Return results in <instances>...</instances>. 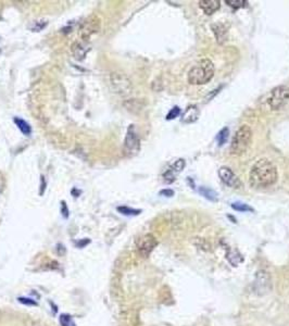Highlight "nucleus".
Instances as JSON below:
<instances>
[{"label": "nucleus", "instance_id": "obj_1", "mask_svg": "<svg viewBox=\"0 0 289 326\" xmlns=\"http://www.w3.org/2000/svg\"><path fill=\"white\" fill-rule=\"evenodd\" d=\"M278 178L275 164L267 159H260L256 161L249 173L250 185L255 188H265L274 185Z\"/></svg>", "mask_w": 289, "mask_h": 326}, {"label": "nucleus", "instance_id": "obj_2", "mask_svg": "<svg viewBox=\"0 0 289 326\" xmlns=\"http://www.w3.org/2000/svg\"><path fill=\"white\" fill-rule=\"evenodd\" d=\"M214 75V64L210 59H201L188 72V82L191 85H203L209 83Z\"/></svg>", "mask_w": 289, "mask_h": 326}, {"label": "nucleus", "instance_id": "obj_3", "mask_svg": "<svg viewBox=\"0 0 289 326\" xmlns=\"http://www.w3.org/2000/svg\"><path fill=\"white\" fill-rule=\"evenodd\" d=\"M251 141H253V131L249 125H242L235 133L233 137L231 152L234 156H242L243 153L247 151Z\"/></svg>", "mask_w": 289, "mask_h": 326}, {"label": "nucleus", "instance_id": "obj_4", "mask_svg": "<svg viewBox=\"0 0 289 326\" xmlns=\"http://www.w3.org/2000/svg\"><path fill=\"white\" fill-rule=\"evenodd\" d=\"M110 86L113 93L120 96L131 95L133 84L126 74L122 72H113L110 75Z\"/></svg>", "mask_w": 289, "mask_h": 326}, {"label": "nucleus", "instance_id": "obj_5", "mask_svg": "<svg viewBox=\"0 0 289 326\" xmlns=\"http://www.w3.org/2000/svg\"><path fill=\"white\" fill-rule=\"evenodd\" d=\"M101 29V20L98 15L92 14L88 18L84 20L78 29V35L81 37L82 41L88 42L94 35L98 33Z\"/></svg>", "mask_w": 289, "mask_h": 326}, {"label": "nucleus", "instance_id": "obj_6", "mask_svg": "<svg viewBox=\"0 0 289 326\" xmlns=\"http://www.w3.org/2000/svg\"><path fill=\"white\" fill-rule=\"evenodd\" d=\"M141 150V138H139L135 125H130L127 128V133L123 145V151L128 158L135 157Z\"/></svg>", "mask_w": 289, "mask_h": 326}, {"label": "nucleus", "instance_id": "obj_7", "mask_svg": "<svg viewBox=\"0 0 289 326\" xmlns=\"http://www.w3.org/2000/svg\"><path fill=\"white\" fill-rule=\"evenodd\" d=\"M289 104V87L278 86L271 92L269 98V105L272 110H281Z\"/></svg>", "mask_w": 289, "mask_h": 326}, {"label": "nucleus", "instance_id": "obj_8", "mask_svg": "<svg viewBox=\"0 0 289 326\" xmlns=\"http://www.w3.org/2000/svg\"><path fill=\"white\" fill-rule=\"evenodd\" d=\"M158 242L151 234H146L137 240V250L143 258H147L156 248Z\"/></svg>", "mask_w": 289, "mask_h": 326}, {"label": "nucleus", "instance_id": "obj_9", "mask_svg": "<svg viewBox=\"0 0 289 326\" xmlns=\"http://www.w3.org/2000/svg\"><path fill=\"white\" fill-rule=\"evenodd\" d=\"M218 176H220L223 183L228 187H232V188L242 187V181L238 179V176L228 167H221L220 170H218Z\"/></svg>", "mask_w": 289, "mask_h": 326}, {"label": "nucleus", "instance_id": "obj_10", "mask_svg": "<svg viewBox=\"0 0 289 326\" xmlns=\"http://www.w3.org/2000/svg\"><path fill=\"white\" fill-rule=\"evenodd\" d=\"M186 167V162L184 159H179L171 165V167L165 171V173L163 174V179L164 181L168 184L173 183V181L176 180V176H178L181 171H183Z\"/></svg>", "mask_w": 289, "mask_h": 326}, {"label": "nucleus", "instance_id": "obj_11", "mask_svg": "<svg viewBox=\"0 0 289 326\" xmlns=\"http://www.w3.org/2000/svg\"><path fill=\"white\" fill-rule=\"evenodd\" d=\"M255 288L260 295H262V293H266L271 290V280L266 272L259 271L258 273H256Z\"/></svg>", "mask_w": 289, "mask_h": 326}, {"label": "nucleus", "instance_id": "obj_12", "mask_svg": "<svg viewBox=\"0 0 289 326\" xmlns=\"http://www.w3.org/2000/svg\"><path fill=\"white\" fill-rule=\"evenodd\" d=\"M88 51H89V48L87 47V42L76 40V41H74L71 46L72 55L78 61L84 60V59L86 58Z\"/></svg>", "mask_w": 289, "mask_h": 326}, {"label": "nucleus", "instance_id": "obj_13", "mask_svg": "<svg viewBox=\"0 0 289 326\" xmlns=\"http://www.w3.org/2000/svg\"><path fill=\"white\" fill-rule=\"evenodd\" d=\"M199 115H200V110L198 108L197 106H188V108L185 110V112L183 113V117H181V121L186 124H191V123H195L196 121H198L199 119Z\"/></svg>", "mask_w": 289, "mask_h": 326}, {"label": "nucleus", "instance_id": "obj_14", "mask_svg": "<svg viewBox=\"0 0 289 326\" xmlns=\"http://www.w3.org/2000/svg\"><path fill=\"white\" fill-rule=\"evenodd\" d=\"M199 7L207 15H211L220 9L221 1L218 0H201L199 1Z\"/></svg>", "mask_w": 289, "mask_h": 326}, {"label": "nucleus", "instance_id": "obj_15", "mask_svg": "<svg viewBox=\"0 0 289 326\" xmlns=\"http://www.w3.org/2000/svg\"><path fill=\"white\" fill-rule=\"evenodd\" d=\"M13 122L15 123V125L18 126L19 130L22 132V134H24L26 136H30L32 134V127L25 120L21 119L20 116H14Z\"/></svg>", "mask_w": 289, "mask_h": 326}, {"label": "nucleus", "instance_id": "obj_16", "mask_svg": "<svg viewBox=\"0 0 289 326\" xmlns=\"http://www.w3.org/2000/svg\"><path fill=\"white\" fill-rule=\"evenodd\" d=\"M199 192L208 200L213 201V202L217 201V194L211 188H208V187H206V186H202L199 188Z\"/></svg>", "mask_w": 289, "mask_h": 326}, {"label": "nucleus", "instance_id": "obj_17", "mask_svg": "<svg viewBox=\"0 0 289 326\" xmlns=\"http://www.w3.org/2000/svg\"><path fill=\"white\" fill-rule=\"evenodd\" d=\"M117 212H120L123 216H127V217H133V216H138L142 213V210L139 209H133V208H130L127 206H121L116 208Z\"/></svg>", "mask_w": 289, "mask_h": 326}, {"label": "nucleus", "instance_id": "obj_18", "mask_svg": "<svg viewBox=\"0 0 289 326\" xmlns=\"http://www.w3.org/2000/svg\"><path fill=\"white\" fill-rule=\"evenodd\" d=\"M227 260L231 262L234 266H237L243 261V256L238 254V251L232 250L227 254Z\"/></svg>", "mask_w": 289, "mask_h": 326}, {"label": "nucleus", "instance_id": "obj_19", "mask_svg": "<svg viewBox=\"0 0 289 326\" xmlns=\"http://www.w3.org/2000/svg\"><path fill=\"white\" fill-rule=\"evenodd\" d=\"M228 136H229V130H228V127H223L222 130H221L220 132H218L217 137L218 146L225 145L226 142H227V140H228Z\"/></svg>", "mask_w": 289, "mask_h": 326}, {"label": "nucleus", "instance_id": "obj_20", "mask_svg": "<svg viewBox=\"0 0 289 326\" xmlns=\"http://www.w3.org/2000/svg\"><path fill=\"white\" fill-rule=\"evenodd\" d=\"M212 29H213L214 34H216V36H217V41L220 42V44H222L223 40H225V39H224V38H225L226 31H223V29H222V25H221V24H216V25H212Z\"/></svg>", "mask_w": 289, "mask_h": 326}, {"label": "nucleus", "instance_id": "obj_21", "mask_svg": "<svg viewBox=\"0 0 289 326\" xmlns=\"http://www.w3.org/2000/svg\"><path fill=\"white\" fill-rule=\"evenodd\" d=\"M232 208L234 210H236L238 212H253V208L250 207L247 204H244V202H234L232 204Z\"/></svg>", "mask_w": 289, "mask_h": 326}, {"label": "nucleus", "instance_id": "obj_22", "mask_svg": "<svg viewBox=\"0 0 289 326\" xmlns=\"http://www.w3.org/2000/svg\"><path fill=\"white\" fill-rule=\"evenodd\" d=\"M59 322H60L61 326H76L73 318L71 317V315L67 314V313H63L60 315V318H59Z\"/></svg>", "mask_w": 289, "mask_h": 326}, {"label": "nucleus", "instance_id": "obj_23", "mask_svg": "<svg viewBox=\"0 0 289 326\" xmlns=\"http://www.w3.org/2000/svg\"><path fill=\"white\" fill-rule=\"evenodd\" d=\"M229 7H232L234 9H239V8H244L247 6V1L245 0H226L225 1Z\"/></svg>", "mask_w": 289, "mask_h": 326}, {"label": "nucleus", "instance_id": "obj_24", "mask_svg": "<svg viewBox=\"0 0 289 326\" xmlns=\"http://www.w3.org/2000/svg\"><path fill=\"white\" fill-rule=\"evenodd\" d=\"M181 114V109L180 107H174L170 110L169 113L167 114V120H174L175 117H178Z\"/></svg>", "mask_w": 289, "mask_h": 326}, {"label": "nucleus", "instance_id": "obj_25", "mask_svg": "<svg viewBox=\"0 0 289 326\" xmlns=\"http://www.w3.org/2000/svg\"><path fill=\"white\" fill-rule=\"evenodd\" d=\"M18 300H19V302L25 304V306H37V302L35 300H33V299H31V298L20 297Z\"/></svg>", "mask_w": 289, "mask_h": 326}, {"label": "nucleus", "instance_id": "obj_26", "mask_svg": "<svg viewBox=\"0 0 289 326\" xmlns=\"http://www.w3.org/2000/svg\"><path fill=\"white\" fill-rule=\"evenodd\" d=\"M60 211H61V215H62V217L64 218H68L69 217L70 211H69V208L67 206V202L64 201V200L61 201V209H60Z\"/></svg>", "mask_w": 289, "mask_h": 326}, {"label": "nucleus", "instance_id": "obj_27", "mask_svg": "<svg viewBox=\"0 0 289 326\" xmlns=\"http://www.w3.org/2000/svg\"><path fill=\"white\" fill-rule=\"evenodd\" d=\"M40 22H41V21H35V22L33 23V28H32V31H33V32H39V31H41L42 29H45V28H46V25H47V23L42 24V23H40Z\"/></svg>", "mask_w": 289, "mask_h": 326}, {"label": "nucleus", "instance_id": "obj_28", "mask_svg": "<svg viewBox=\"0 0 289 326\" xmlns=\"http://www.w3.org/2000/svg\"><path fill=\"white\" fill-rule=\"evenodd\" d=\"M45 189H46V180H45L44 176H41V178H40V188H39V195L40 196L44 195Z\"/></svg>", "mask_w": 289, "mask_h": 326}, {"label": "nucleus", "instance_id": "obj_29", "mask_svg": "<svg viewBox=\"0 0 289 326\" xmlns=\"http://www.w3.org/2000/svg\"><path fill=\"white\" fill-rule=\"evenodd\" d=\"M160 195L164 197H173L174 196V190L172 189H162L160 191Z\"/></svg>", "mask_w": 289, "mask_h": 326}, {"label": "nucleus", "instance_id": "obj_30", "mask_svg": "<svg viewBox=\"0 0 289 326\" xmlns=\"http://www.w3.org/2000/svg\"><path fill=\"white\" fill-rule=\"evenodd\" d=\"M89 243H90V240H89V239H87V240H85V239H84V240H82V242L77 243L76 246H77V247H79V248H83L85 245H87V244H89Z\"/></svg>", "mask_w": 289, "mask_h": 326}]
</instances>
